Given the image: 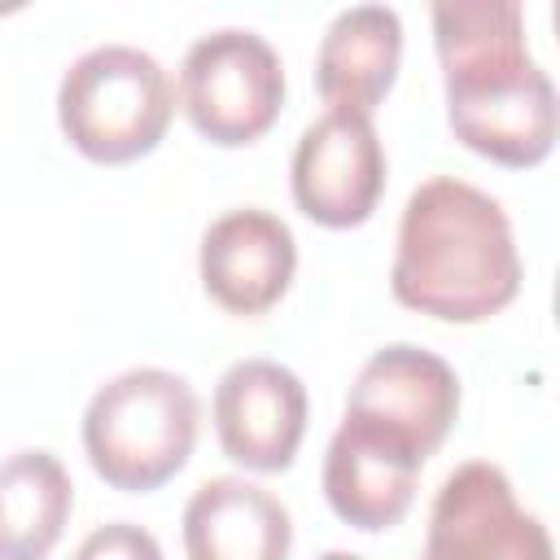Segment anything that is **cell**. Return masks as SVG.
Masks as SVG:
<instances>
[{
	"mask_svg": "<svg viewBox=\"0 0 560 560\" xmlns=\"http://www.w3.org/2000/svg\"><path fill=\"white\" fill-rule=\"evenodd\" d=\"M433 44L455 140L499 166H538L556 144V88L529 57L525 9L516 0H438Z\"/></svg>",
	"mask_w": 560,
	"mask_h": 560,
	"instance_id": "6da1fadb",
	"label": "cell"
},
{
	"mask_svg": "<svg viewBox=\"0 0 560 560\" xmlns=\"http://www.w3.org/2000/svg\"><path fill=\"white\" fill-rule=\"evenodd\" d=\"M521 254L503 206L468 179H424L398 219L389 289L402 306L481 324L521 293Z\"/></svg>",
	"mask_w": 560,
	"mask_h": 560,
	"instance_id": "7a4b0ae2",
	"label": "cell"
},
{
	"mask_svg": "<svg viewBox=\"0 0 560 560\" xmlns=\"http://www.w3.org/2000/svg\"><path fill=\"white\" fill-rule=\"evenodd\" d=\"M197 394L166 368H127L83 411V451L96 477L127 494L166 486L192 455Z\"/></svg>",
	"mask_w": 560,
	"mask_h": 560,
	"instance_id": "3957f363",
	"label": "cell"
},
{
	"mask_svg": "<svg viewBox=\"0 0 560 560\" xmlns=\"http://www.w3.org/2000/svg\"><path fill=\"white\" fill-rule=\"evenodd\" d=\"M175 114V83L162 61L131 44H96L70 61L57 88V122L66 140L105 166L136 162L158 149Z\"/></svg>",
	"mask_w": 560,
	"mask_h": 560,
	"instance_id": "277c9868",
	"label": "cell"
},
{
	"mask_svg": "<svg viewBox=\"0 0 560 560\" xmlns=\"http://www.w3.org/2000/svg\"><path fill=\"white\" fill-rule=\"evenodd\" d=\"M179 101L188 122L223 149L254 144L284 105L280 52L245 26H219L188 44L179 66Z\"/></svg>",
	"mask_w": 560,
	"mask_h": 560,
	"instance_id": "5b68a950",
	"label": "cell"
},
{
	"mask_svg": "<svg viewBox=\"0 0 560 560\" xmlns=\"http://www.w3.org/2000/svg\"><path fill=\"white\" fill-rule=\"evenodd\" d=\"M420 560H556L547 525L516 503L508 472L468 459L442 477Z\"/></svg>",
	"mask_w": 560,
	"mask_h": 560,
	"instance_id": "8992f818",
	"label": "cell"
},
{
	"mask_svg": "<svg viewBox=\"0 0 560 560\" xmlns=\"http://www.w3.org/2000/svg\"><path fill=\"white\" fill-rule=\"evenodd\" d=\"M289 184L298 210L319 228L368 223L385 192V149L372 127V114H354V109L319 114L298 136Z\"/></svg>",
	"mask_w": 560,
	"mask_h": 560,
	"instance_id": "52a82bcc",
	"label": "cell"
},
{
	"mask_svg": "<svg viewBox=\"0 0 560 560\" xmlns=\"http://www.w3.org/2000/svg\"><path fill=\"white\" fill-rule=\"evenodd\" d=\"M346 416L381 424L429 459L459 416V376L433 350L407 341L385 346L359 368L346 398Z\"/></svg>",
	"mask_w": 560,
	"mask_h": 560,
	"instance_id": "ba28073f",
	"label": "cell"
},
{
	"mask_svg": "<svg viewBox=\"0 0 560 560\" xmlns=\"http://www.w3.org/2000/svg\"><path fill=\"white\" fill-rule=\"evenodd\" d=\"M214 433L228 459L284 472L306 433V385L276 359H241L214 385Z\"/></svg>",
	"mask_w": 560,
	"mask_h": 560,
	"instance_id": "9c48e42d",
	"label": "cell"
},
{
	"mask_svg": "<svg viewBox=\"0 0 560 560\" xmlns=\"http://www.w3.org/2000/svg\"><path fill=\"white\" fill-rule=\"evenodd\" d=\"M420 464L424 455L402 438L359 416H346L324 455V499L346 525L381 534L407 516Z\"/></svg>",
	"mask_w": 560,
	"mask_h": 560,
	"instance_id": "30bf717a",
	"label": "cell"
},
{
	"mask_svg": "<svg viewBox=\"0 0 560 560\" xmlns=\"http://www.w3.org/2000/svg\"><path fill=\"white\" fill-rule=\"evenodd\" d=\"M197 267L206 293L223 311L262 315L284 298L298 271V241L271 210H228L206 228Z\"/></svg>",
	"mask_w": 560,
	"mask_h": 560,
	"instance_id": "8fae6325",
	"label": "cell"
},
{
	"mask_svg": "<svg viewBox=\"0 0 560 560\" xmlns=\"http://www.w3.org/2000/svg\"><path fill=\"white\" fill-rule=\"evenodd\" d=\"M289 508L245 477H210L184 508L188 560H289Z\"/></svg>",
	"mask_w": 560,
	"mask_h": 560,
	"instance_id": "7c38bea8",
	"label": "cell"
},
{
	"mask_svg": "<svg viewBox=\"0 0 560 560\" xmlns=\"http://www.w3.org/2000/svg\"><path fill=\"white\" fill-rule=\"evenodd\" d=\"M402 61V22L389 4L341 9L315 52V88L328 109L372 114L394 88Z\"/></svg>",
	"mask_w": 560,
	"mask_h": 560,
	"instance_id": "4fadbf2b",
	"label": "cell"
},
{
	"mask_svg": "<svg viewBox=\"0 0 560 560\" xmlns=\"http://www.w3.org/2000/svg\"><path fill=\"white\" fill-rule=\"evenodd\" d=\"M74 508V481L52 451H18L0 464V560H44Z\"/></svg>",
	"mask_w": 560,
	"mask_h": 560,
	"instance_id": "5bb4252c",
	"label": "cell"
},
{
	"mask_svg": "<svg viewBox=\"0 0 560 560\" xmlns=\"http://www.w3.org/2000/svg\"><path fill=\"white\" fill-rule=\"evenodd\" d=\"M70 560H162V547L158 538L136 525V521H109V525H96Z\"/></svg>",
	"mask_w": 560,
	"mask_h": 560,
	"instance_id": "9a60e30c",
	"label": "cell"
},
{
	"mask_svg": "<svg viewBox=\"0 0 560 560\" xmlns=\"http://www.w3.org/2000/svg\"><path fill=\"white\" fill-rule=\"evenodd\" d=\"M319 560H363V556H354V551H324Z\"/></svg>",
	"mask_w": 560,
	"mask_h": 560,
	"instance_id": "2e32d148",
	"label": "cell"
}]
</instances>
